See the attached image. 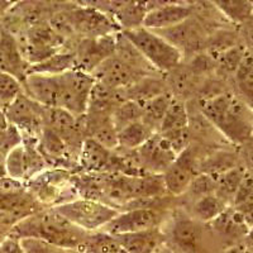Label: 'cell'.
Masks as SVG:
<instances>
[{
    "label": "cell",
    "mask_w": 253,
    "mask_h": 253,
    "mask_svg": "<svg viewBox=\"0 0 253 253\" xmlns=\"http://www.w3.org/2000/svg\"><path fill=\"white\" fill-rule=\"evenodd\" d=\"M200 112L230 143L246 146L252 138V107L236 92L223 91L200 100Z\"/></svg>",
    "instance_id": "6da1fadb"
},
{
    "label": "cell",
    "mask_w": 253,
    "mask_h": 253,
    "mask_svg": "<svg viewBox=\"0 0 253 253\" xmlns=\"http://www.w3.org/2000/svg\"><path fill=\"white\" fill-rule=\"evenodd\" d=\"M87 234V232L61 216L53 208H44L20 220L9 232V236L18 239H42L72 252H80Z\"/></svg>",
    "instance_id": "7a4b0ae2"
},
{
    "label": "cell",
    "mask_w": 253,
    "mask_h": 253,
    "mask_svg": "<svg viewBox=\"0 0 253 253\" xmlns=\"http://www.w3.org/2000/svg\"><path fill=\"white\" fill-rule=\"evenodd\" d=\"M74 172L58 167H48L26 184L28 193L43 208H55L79 199Z\"/></svg>",
    "instance_id": "3957f363"
},
{
    "label": "cell",
    "mask_w": 253,
    "mask_h": 253,
    "mask_svg": "<svg viewBox=\"0 0 253 253\" xmlns=\"http://www.w3.org/2000/svg\"><path fill=\"white\" fill-rule=\"evenodd\" d=\"M132 46L157 72H170L181 65L184 55L156 32L143 27L122 32Z\"/></svg>",
    "instance_id": "277c9868"
},
{
    "label": "cell",
    "mask_w": 253,
    "mask_h": 253,
    "mask_svg": "<svg viewBox=\"0 0 253 253\" xmlns=\"http://www.w3.org/2000/svg\"><path fill=\"white\" fill-rule=\"evenodd\" d=\"M165 246L175 253H208L205 247L204 224L184 211H176L169 221V228L162 229Z\"/></svg>",
    "instance_id": "5b68a950"
},
{
    "label": "cell",
    "mask_w": 253,
    "mask_h": 253,
    "mask_svg": "<svg viewBox=\"0 0 253 253\" xmlns=\"http://www.w3.org/2000/svg\"><path fill=\"white\" fill-rule=\"evenodd\" d=\"M53 209L61 216L87 233L98 232L119 214V210L91 199L79 198Z\"/></svg>",
    "instance_id": "8992f818"
},
{
    "label": "cell",
    "mask_w": 253,
    "mask_h": 253,
    "mask_svg": "<svg viewBox=\"0 0 253 253\" xmlns=\"http://www.w3.org/2000/svg\"><path fill=\"white\" fill-rule=\"evenodd\" d=\"M95 80L90 74L71 70L60 75V96L57 108L67 110L74 117L80 118L86 114L90 95Z\"/></svg>",
    "instance_id": "52a82bcc"
},
{
    "label": "cell",
    "mask_w": 253,
    "mask_h": 253,
    "mask_svg": "<svg viewBox=\"0 0 253 253\" xmlns=\"http://www.w3.org/2000/svg\"><path fill=\"white\" fill-rule=\"evenodd\" d=\"M43 109L40 104L29 99L24 92L19 94L3 110L5 121L19 130L22 138L38 139L43 126Z\"/></svg>",
    "instance_id": "ba28073f"
},
{
    "label": "cell",
    "mask_w": 253,
    "mask_h": 253,
    "mask_svg": "<svg viewBox=\"0 0 253 253\" xmlns=\"http://www.w3.org/2000/svg\"><path fill=\"white\" fill-rule=\"evenodd\" d=\"M67 14L75 37L96 38L121 32L109 15L85 3H81V5L72 3Z\"/></svg>",
    "instance_id": "9c48e42d"
},
{
    "label": "cell",
    "mask_w": 253,
    "mask_h": 253,
    "mask_svg": "<svg viewBox=\"0 0 253 253\" xmlns=\"http://www.w3.org/2000/svg\"><path fill=\"white\" fill-rule=\"evenodd\" d=\"M200 158L196 147L190 143L182 152L178 153L172 164L162 173L167 195L177 198L186 193L187 187L199 173Z\"/></svg>",
    "instance_id": "30bf717a"
},
{
    "label": "cell",
    "mask_w": 253,
    "mask_h": 253,
    "mask_svg": "<svg viewBox=\"0 0 253 253\" xmlns=\"http://www.w3.org/2000/svg\"><path fill=\"white\" fill-rule=\"evenodd\" d=\"M162 208H135L119 211L118 215L104 225L100 232L114 236L162 227L165 221V209Z\"/></svg>",
    "instance_id": "8fae6325"
},
{
    "label": "cell",
    "mask_w": 253,
    "mask_h": 253,
    "mask_svg": "<svg viewBox=\"0 0 253 253\" xmlns=\"http://www.w3.org/2000/svg\"><path fill=\"white\" fill-rule=\"evenodd\" d=\"M157 133L170 144L176 155L182 152L191 143L189 132V113L184 99H173Z\"/></svg>",
    "instance_id": "7c38bea8"
},
{
    "label": "cell",
    "mask_w": 253,
    "mask_h": 253,
    "mask_svg": "<svg viewBox=\"0 0 253 253\" xmlns=\"http://www.w3.org/2000/svg\"><path fill=\"white\" fill-rule=\"evenodd\" d=\"M133 153L142 172L151 175H162L177 156L158 133L152 134Z\"/></svg>",
    "instance_id": "4fadbf2b"
},
{
    "label": "cell",
    "mask_w": 253,
    "mask_h": 253,
    "mask_svg": "<svg viewBox=\"0 0 253 253\" xmlns=\"http://www.w3.org/2000/svg\"><path fill=\"white\" fill-rule=\"evenodd\" d=\"M115 38L117 33L96 38H81L74 49L76 62L75 70L91 75L96 67L114 55Z\"/></svg>",
    "instance_id": "5bb4252c"
},
{
    "label": "cell",
    "mask_w": 253,
    "mask_h": 253,
    "mask_svg": "<svg viewBox=\"0 0 253 253\" xmlns=\"http://www.w3.org/2000/svg\"><path fill=\"white\" fill-rule=\"evenodd\" d=\"M148 1V12L143 20V28L150 31H165L181 24L194 14V6L189 3H172V1Z\"/></svg>",
    "instance_id": "9a60e30c"
},
{
    "label": "cell",
    "mask_w": 253,
    "mask_h": 253,
    "mask_svg": "<svg viewBox=\"0 0 253 253\" xmlns=\"http://www.w3.org/2000/svg\"><path fill=\"white\" fill-rule=\"evenodd\" d=\"M91 76L96 83L112 90L126 89L141 79L146 78L115 55L110 56L100 66L96 67Z\"/></svg>",
    "instance_id": "2e32d148"
},
{
    "label": "cell",
    "mask_w": 253,
    "mask_h": 253,
    "mask_svg": "<svg viewBox=\"0 0 253 253\" xmlns=\"http://www.w3.org/2000/svg\"><path fill=\"white\" fill-rule=\"evenodd\" d=\"M24 94L44 108H57L60 96V75L29 74L22 81Z\"/></svg>",
    "instance_id": "e0dca14e"
},
{
    "label": "cell",
    "mask_w": 253,
    "mask_h": 253,
    "mask_svg": "<svg viewBox=\"0 0 253 253\" xmlns=\"http://www.w3.org/2000/svg\"><path fill=\"white\" fill-rule=\"evenodd\" d=\"M210 224L221 241L224 239L227 247L237 245L251 236L252 223L232 207H228L218 218L210 221Z\"/></svg>",
    "instance_id": "ac0fdd59"
},
{
    "label": "cell",
    "mask_w": 253,
    "mask_h": 253,
    "mask_svg": "<svg viewBox=\"0 0 253 253\" xmlns=\"http://www.w3.org/2000/svg\"><path fill=\"white\" fill-rule=\"evenodd\" d=\"M28 63L24 60L17 40L10 32L1 28L0 35V71L13 76L19 83L26 79Z\"/></svg>",
    "instance_id": "d6986e66"
},
{
    "label": "cell",
    "mask_w": 253,
    "mask_h": 253,
    "mask_svg": "<svg viewBox=\"0 0 253 253\" xmlns=\"http://www.w3.org/2000/svg\"><path fill=\"white\" fill-rule=\"evenodd\" d=\"M113 237L126 253H153L165 243L162 227L132 232V233L114 234Z\"/></svg>",
    "instance_id": "ffe728a7"
},
{
    "label": "cell",
    "mask_w": 253,
    "mask_h": 253,
    "mask_svg": "<svg viewBox=\"0 0 253 253\" xmlns=\"http://www.w3.org/2000/svg\"><path fill=\"white\" fill-rule=\"evenodd\" d=\"M112 157L113 151L86 138L79 153V171L83 173H108Z\"/></svg>",
    "instance_id": "44dd1931"
},
{
    "label": "cell",
    "mask_w": 253,
    "mask_h": 253,
    "mask_svg": "<svg viewBox=\"0 0 253 253\" xmlns=\"http://www.w3.org/2000/svg\"><path fill=\"white\" fill-rule=\"evenodd\" d=\"M148 12V1H118L112 19L121 32L141 28Z\"/></svg>",
    "instance_id": "7402d4cb"
},
{
    "label": "cell",
    "mask_w": 253,
    "mask_h": 253,
    "mask_svg": "<svg viewBox=\"0 0 253 253\" xmlns=\"http://www.w3.org/2000/svg\"><path fill=\"white\" fill-rule=\"evenodd\" d=\"M76 69L74 49H62L55 55L49 56L41 62L29 65L27 75L29 74H44V75H62L65 72Z\"/></svg>",
    "instance_id": "603a6c76"
},
{
    "label": "cell",
    "mask_w": 253,
    "mask_h": 253,
    "mask_svg": "<svg viewBox=\"0 0 253 253\" xmlns=\"http://www.w3.org/2000/svg\"><path fill=\"white\" fill-rule=\"evenodd\" d=\"M173 95L169 90L142 104V123L146 124L153 133H157L161 122L173 101Z\"/></svg>",
    "instance_id": "cb8c5ba5"
},
{
    "label": "cell",
    "mask_w": 253,
    "mask_h": 253,
    "mask_svg": "<svg viewBox=\"0 0 253 253\" xmlns=\"http://www.w3.org/2000/svg\"><path fill=\"white\" fill-rule=\"evenodd\" d=\"M155 133L148 128L142 121L134 122L117 132V142H118V150L122 151H135L142 146L146 141L152 137Z\"/></svg>",
    "instance_id": "d4e9b609"
},
{
    "label": "cell",
    "mask_w": 253,
    "mask_h": 253,
    "mask_svg": "<svg viewBox=\"0 0 253 253\" xmlns=\"http://www.w3.org/2000/svg\"><path fill=\"white\" fill-rule=\"evenodd\" d=\"M250 172L247 167L243 165H237L233 169L228 170L227 172L221 173L220 176L216 177V190L215 194L219 198L223 200L224 203H227L228 205H232L233 202L234 194L238 190L239 185L242 184L243 178L246 177V175Z\"/></svg>",
    "instance_id": "484cf974"
},
{
    "label": "cell",
    "mask_w": 253,
    "mask_h": 253,
    "mask_svg": "<svg viewBox=\"0 0 253 253\" xmlns=\"http://www.w3.org/2000/svg\"><path fill=\"white\" fill-rule=\"evenodd\" d=\"M228 207L229 205L223 202L216 194H210L193 202L190 215L203 224H208L218 218Z\"/></svg>",
    "instance_id": "4316f807"
},
{
    "label": "cell",
    "mask_w": 253,
    "mask_h": 253,
    "mask_svg": "<svg viewBox=\"0 0 253 253\" xmlns=\"http://www.w3.org/2000/svg\"><path fill=\"white\" fill-rule=\"evenodd\" d=\"M237 165H238V158L236 153L228 150L213 151L204 160H200L199 172L207 173L216 178Z\"/></svg>",
    "instance_id": "83f0119b"
},
{
    "label": "cell",
    "mask_w": 253,
    "mask_h": 253,
    "mask_svg": "<svg viewBox=\"0 0 253 253\" xmlns=\"http://www.w3.org/2000/svg\"><path fill=\"white\" fill-rule=\"evenodd\" d=\"M234 85H236L237 92L239 98L252 107V96H253V65L252 55L248 51L245 55L243 60L238 65L233 74Z\"/></svg>",
    "instance_id": "f1b7e54d"
},
{
    "label": "cell",
    "mask_w": 253,
    "mask_h": 253,
    "mask_svg": "<svg viewBox=\"0 0 253 253\" xmlns=\"http://www.w3.org/2000/svg\"><path fill=\"white\" fill-rule=\"evenodd\" d=\"M213 5L219 10L221 15H224L232 23L246 24L251 23L252 19V3L251 1H214Z\"/></svg>",
    "instance_id": "f546056e"
},
{
    "label": "cell",
    "mask_w": 253,
    "mask_h": 253,
    "mask_svg": "<svg viewBox=\"0 0 253 253\" xmlns=\"http://www.w3.org/2000/svg\"><path fill=\"white\" fill-rule=\"evenodd\" d=\"M80 252L83 253H126L121 247L117 239L112 234L104 232H91L87 234Z\"/></svg>",
    "instance_id": "4dcf8cb0"
},
{
    "label": "cell",
    "mask_w": 253,
    "mask_h": 253,
    "mask_svg": "<svg viewBox=\"0 0 253 253\" xmlns=\"http://www.w3.org/2000/svg\"><path fill=\"white\" fill-rule=\"evenodd\" d=\"M6 176L23 184H27L29 180L26 150L22 142L9 152L6 158Z\"/></svg>",
    "instance_id": "1f68e13d"
},
{
    "label": "cell",
    "mask_w": 253,
    "mask_h": 253,
    "mask_svg": "<svg viewBox=\"0 0 253 253\" xmlns=\"http://www.w3.org/2000/svg\"><path fill=\"white\" fill-rule=\"evenodd\" d=\"M141 118L142 104L135 103V101H123L112 112V121L117 132L128 124L141 121Z\"/></svg>",
    "instance_id": "d6a6232c"
},
{
    "label": "cell",
    "mask_w": 253,
    "mask_h": 253,
    "mask_svg": "<svg viewBox=\"0 0 253 253\" xmlns=\"http://www.w3.org/2000/svg\"><path fill=\"white\" fill-rule=\"evenodd\" d=\"M216 190V178L213 176L207 175V173L199 172L198 175L194 177L190 186L187 187L186 193L187 195L191 198L193 202L198 200V199L203 198V196L210 195V194H215ZM184 194V195H185Z\"/></svg>",
    "instance_id": "836d02e7"
},
{
    "label": "cell",
    "mask_w": 253,
    "mask_h": 253,
    "mask_svg": "<svg viewBox=\"0 0 253 253\" xmlns=\"http://www.w3.org/2000/svg\"><path fill=\"white\" fill-rule=\"evenodd\" d=\"M22 92H23L22 84L17 79L0 71V110L1 112Z\"/></svg>",
    "instance_id": "e575fe53"
},
{
    "label": "cell",
    "mask_w": 253,
    "mask_h": 253,
    "mask_svg": "<svg viewBox=\"0 0 253 253\" xmlns=\"http://www.w3.org/2000/svg\"><path fill=\"white\" fill-rule=\"evenodd\" d=\"M22 142V135L19 130L13 126H9L6 128V135L3 144L0 146V178L8 177L6 176V158L12 148H14L17 144Z\"/></svg>",
    "instance_id": "d590c367"
},
{
    "label": "cell",
    "mask_w": 253,
    "mask_h": 253,
    "mask_svg": "<svg viewBox=\"0 0 253 253\" xmlns=\"http://www.w3.org/2000/svg\"><path fill=\"white\" fill-rule=\"evenodd\" d=\"M19 241L24 253H74L72 251L63 250L42 239L23 238Z\"/></svg>",
    "instance_id": "8d00e7d4"
},
{
    "label": "cell",
    "mask_w": 253,
    "mask_h": 253,
    "mask_svg": "<svg viewBox=\"0 0 253 253\" xmlns=\"http://www.w3.org/2000/svg\"><path fill=\"white\" fill-rule=\"evenodd\" d=\"M0 253H24V251L20 246L19 239L8 234L0 242Z\"/></svg>",
    "instance_id": "74e56055"
},
{
    "label": "cell",
    "mask_w": 253,
    "mask_h": 253,
    "mask_svg": "<svg viewBox=\"0 0 253 253\" xmlns=\"http://www.w3.org/2000/svg\"><path fill=\"white\" fill-rule=\"evenodd\" d=\"M251 236L248 237L247 241H242L239 242V243H237V245H233V246H229V247H227L224 250V252L223 253H247L248 251L251 250Z\"/></svg>",
    "instance_id": "f35d334b"
},
{
    "label": "cell",
    "mask_w": 253,
    "mask_h": 253,
    "mask_svg": "<svg viewBox=\"0 0 253 253\" xmlns=\"http://www.w3.org/2000/svg\"><path fill=\"white\" fill-rule=\"evenodd\" d=\"M13 1H5V0H0V22L3 20V18L5 17L6 13L10 10V8L13 6Z\"/></svg>",
    "instance_id": "ab89813d"
},
{
    "label": "cell",
    "mask_w": 253,
    "mask_h": 253,
    "mask_svg": "<svg viewBox=\"0 0 253 253\" xmlns=\"http://www.w3.org/2000/svg\"><path fill=\"white\" fill-rule=\"evenodd\" d=\"M153 253H175V252H173V251H171L170 248L167 247V246L162 245V246H160V247H158Z\"/></svg>",
    "instance_id": "60d3db41"
},
{
    "label": "cell",
    "mask_w": 253,
    "mask_h": 253,
    "mask_svg": "<svg viewBox=\"0 0 253 253\" xmlns=\"http://www.w3.org/2000/svg\"><path fill=\"white\" fill-rule=\"evenodd\" d=\"M0 35H1V26H0Z\"/></svg>",
    "instance_id": "b9f144b4"
},
{
    "label": "cell",
    "mask_w": 253,
    "mask_h": 253,
    "mask_svg": "<svg viewBox=\"0 0 253 253\" xmlns=\"http://www.w3.org/2000/svg\"><path fill=\"white\" fill-rule=\"evenodd\" d=\"M247 253H252V252H251V250H250V251H248V252H247Z\"/></svg>",
    "instance_id": "7bdbcfd3"
}]
</instances>
